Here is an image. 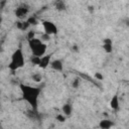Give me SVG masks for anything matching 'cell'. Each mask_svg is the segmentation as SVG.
Here are the masks:
<instances>
[{
	"mask_svg": "<svg viewBox=\"0 0 129 129\" xmlns=\"http://www.w3.org/2000/svg\"><path fill=\"white\" fill-rule=\"evenodd\" d=\"M55 8H56L57 10H59V11L66 10V4H64V2H63L62 0L56 1V3H55Z\"/></svg>",
	"mask_w": 129,
	"mask_h": 129,
	"instance_id": "12",
	"label": "cell"
},
{
	"mask_svg": "<svg viewBox=\"0 0 129 129\" xmlns=\"http://www.w3.org/2000/svg\"><path fill=\"white\" fill-rule=\"evenodd\" d=\"M126 25H127V26H129V20H128V19L126 20Z\"/></svg>",
	"mask_w": 129,
	"mask_h": 129,
	"instance_id": "25",
	"label": "cell"
},
{
	"mask_svg": "<svg viewBox=\"0 0 129 129\" xmlns=\"http://www.w3.org/2000/svg\"><path fill=\"white\" fill-rule=\"evenodd\" d=\"M110 107L113 110H118V108H119V99H118V96L117 95L113 96V98L111 99V101H110Z\"/></svg>",
	"mask_w": 129,
	"mask_h": 129,
	"instance_id": "10",
	"label": "cell"
},
{
	"mask_svg": "<svg viewBox=\"0 0 129 129\" xmlns=\"http://www.w3.org/2000/svg\"><path fill=\"white\" fill-rule=\"evenodd\" d=\"M20 90H21L23 99L32 107V109L36 110L37 109V103H38V97L40 94V89L21 84Z\"/></svg>",
	"mask_w": 129,
	"mask_h": 129,
	"instance_id": "1",
	"label": "cell"
},
{
	"mask_svg": "<svg viewBox=\"0 0 129 129\" xmlns=\"http://www.w3.org/2000/svg\"><path fill=\"white\" fill-rule=\"evenodd\" d=\"M27 21H28V23L30 25H36L38 23V20H37L36 16H30V17H28L27 18Z\"/></svg>",
	"mask_w": 129,
	"mask_h": 129,
	"instance_id": "14",
	"label": "cell"
},
{
	"mask_svg": "<svg viewBox=\"0 0 129 129\" xmlns=\"http://www.w3.org/2000/svg\"><path fill=\"white\" fill-rule=\"evenodd\" d=\"M113 125H114L113 122H112L111 120H109V119H103V120H101L100 123H99V127L102 128V129H109V128H111Z\"/></svg>",
	"mask_w": 129,
	"mask_h": 129,
	"instance_id": "8",
	"label": "cell"
},
{
	"mask_svg": "<svg viewBox=\"0 0 129 129\" xmlns=\"http://www.w3.org/2000/svg\"><path fill=\"white\" fill-rule=\"evenodd\" d=\"M15 24H16V27H17L18 29H20V30H26V29L30 26V24L28 23L27 20H25V21L19 20V21H17Z\"/></svg>",
	"mask_w": 129,
	"mask_h": 129,
	"instance_id": "9",
	"label": "cell"
},
{
	"mask_svg": "<svg viewBox=\"0 0 129 129\" xmlns=\"http://www.w3.org/2000/svg\"><path fill=\"white\" fill-rule=\"evenodd\" d=\"M80 84H81V81H80V79H76V80H75V81L72 83V86H73V88L77 89V88H79Z\"/></svg>",
	"mask_w": 129,
	"mask_h": 129,
	"instance_id": "19",
	"label": "cell"
},
{
	"mask_svg": "<svg viewBox=\"0 0 129 129\" xmlns=\"http://www.w3.org/2000/svg\"><path fill=\"white\" fill-rule=\"evenodd\" d=\"M28 12H29V6H28L27 4H21V5H19V6L15 9V16H16L18 19L22 20V19L27 15Z\"/></svg>",
	"mask_w": 129,
	"mask_h": 129,
	"instance_id": "5",
	"label": "cell"
},
{
	"mask_svg": "<svg viewBox=\"0 0 129 129\" xmlns=\"http://www.w3.org/2000/svg\"><path fill=\"white\" fill-rule=\"evenodd\" d=\"M61 110H62V113L66 115V116H70L71 114H72V111H73V108H72V106H71V104H69V103H67V104H64L63 106H62V108H61Z\"/></svg>",
	"mask_w": 129,
	"mask_h": 129,
	"instance_id": "11",
	"label": "cell"
},
{
	"mask_svg": "<svg viewBox=\"0 0 129 129\" xmlns=\"http://www.w3.org/2000/svg\"><path fill=\"white\" fill-rule=\"evenodd\" d=\"M103 43H112V40L110 38H105L103 40Z\"/></svg>",
	"mask_w": 129,
	"mask_h": 129,
	"instance_id": "22",
	"label": "cell"
},
{
	"mask_svg": "<svg viewBox=\"0 0 129 129\" xmlns=\"http://www.w3.org/2000/svg\"><path fill=\"white\" fill-rule=\"evenodd\" d=\"M88 10H89L90 12H93V10H94V7H93V6H89V7H88Z\"/></svg>",
	"mask_w": 129,
	"mask_h": 129,
	"instance_id": "24",
	"label": "cell"
},
{
	"mask_svg": "<svg viewBox=\"0 0 129 129\" xmlns=\"http://www.w3.org/2000/svg\"><path fill=\"white\" fill-rule=\"evenodd\" d=\"M50 56L51 54H47V55H43L41 56L40 58V63H39V67L41 69H45L46 67H48V64H50Z\"/></svg>",
	"mask_w": 129,
	"mask_h": 129,
	"instance_id": "6",
	"label": "cell"
},
{
	"mask_svg": "<svg viewBox=\"0 0 129 129\" xmlns=\"http://www.w3.org/2000/svg\"><path fill=\"white\" fill-rule=\"evenodd\" d=\"M72 50H73V51H78V50H79V49H78V46H77V45H73V46H72Z\"/></svg>",
	"mask_w": 129,
	"mask_h": 129,
	"instance_id": "23",
	"label": "cell"
},
{
	"mask_svg": "<svg viewBox=\"0 0 129 129\" xmlns=\"http://www.w3.org/2000/svg\"><path fill=\"white\" fill-rule=\"evenodd\" d=\"M40 58H41V56L33 55V56L31 57V62H32L33 64H37V66H39V63H40Z\"/></svg>",
	"mask_w": 129,
	"mask_h": 129,
	"instance_id": "16",
	"label": "cell"
},
{
	"mask_svg": "<svg viewBox=\"0 0 129 129\" xmlns=\"http://www.w3.org/2000/svg\"><path fill=\"white\" fill-rule=\"evenodd\" d=\"M28 46L31 49V52L33 55L36 56H43L46 51V44L39 38H32L28 40Z\"/></svg>",
	"mask_w": 129,
	"mask_h": 129,
	"instance_id": "2",
	"label": "cell"
},
{
	"mask_svg": "<svg viewBox=\"0 0 129 129\" xmlns=\"http://www.w3.org/2000/svg\"><path fill=\"white\" fill-rule=\"evenodd\" d=\"M31 79L34 81V82H36V83H38V82H40L41 80H42V76L40 75V74H33L32 76H31Z\"/></svg>",
	"mask_w": 129,
	"mask_h": 129,
	"instance_id": "15",
	"label": "cell"
},
{
	"mask_svg": "<svg viewBox=\"0 0 129 129\" xmlns=\"http://www.w3.org/2000/svg\"><path fill=\"white\" fill-rule=\"evenodd\" d=\"M24 55H23V52H22V49L21 48H17L11 55V60H10V63L8 64V69L12 72L22 68L24 66Z\"/></svg>",
	"mask_w": 129,
	"mask_h": 129,
	"instance_id": "3",
	"label": "cell"
},
{
	"mask_svg": "<svg viewBox=\"0 0 129 129\" xmlns=\"http://www.w3.org/2000/svg\"><path fill=\"white\" fill-rule=\"evenodd\" d=\"M103 48H104L105 52L111 53L113 51V44L112 43H103Z\"/></svg>",
	"mask_w": 129,
	"mask_h": 129,
	"instance_id": "13",
	"label": "cell"
},
{
	"mask_svg": "<svg viewBox=\"0 0 129 129\" xmlns=\"http://www.w3.org/2000/svg\"><path fill=\"white\" fill-rule=\"evenodd\" d=\"M34 35H35L34 31H32V30L28 31V32H27V39H28V40H30V39L34 38Z\"/></svg>",
	"mask_w": 129,
	"mask_h": 129,
	"instance_id": "20",
	"label": "cell"
},
{
	"mask_svg": "<svg viewBox=\"0 0 129 129\" xmlns=\"http://www.w3.org/2000/svg\"><path fill=\"white\" fill-rule=\"evenodd\" d=\"M40 39H41L42 41H47V40H49V39H50V35L44 32V33H42V34H41Z\"/></svg>",
	"mask_w": 129,
	"mask_h": 129,
	"instance_id": "17",
	"label": "cell"
},
{
	"mask_svg": "<svg viewBox=\"0 0 129 129\" xmlns=\"http://www.w3.org/2000/svg\"><path fill=\"white\" fill-rule=\"evenodd\" d=\"M42 26H43L44 32L47 33V34H49V35H52V34H56L57 33V27L51 21H48V20L42 21Z\"/></svg>",
	"mask_w": 129,
	"mask_h": 129,
	"instance_id": "4",
	"label": "cell"
},
{
	"mask_svg": "<svg viewBox=\"0 0 129 129\" xmlns=\"http://www.w3.org/2000/svg\"><path fill=\"white\" fill-rule=\"evenodd\" d=\"M66 119H67V117H66L64 114H58V115L56 116V120H57L58 122H64Z\"/></svg>",
	"mask_w": 129,
	"mask_h": 129,
	"instance_id": "18",
	"label": "cell"
},
{
	"mask_svg": "<svg viewBox=\"0 0 129 129\" xmlns=\"http://www.w3.org/2000/svg\"><path fill=\"white\" fill-rule=\"evenodd\" d=\"M49 66H50V68H51L52 70H54V71H56V72L62 71V62H61V60H59V59H54V60H52Z\"/></svg>",
	"mask_w": 129,
	"mask_h": 129,
	"instance_id": "7",
	"label": "cell"
},
{
	"mask_svg": "<svg viewBox=\"0 0 129 129\" xmlns=\"http://www.w3.org/2000/svg\"><path fill=\"white\" fill-rule=\"evenodd\" d=\"M95 77H96V79H98V80H103V76H102L100 73H97V74L95 75Z\"/></svg>",
	"mask_w": 129,
	"mask_h": 129,
	"instance_id": "21",
	"label": "cell"
}]
</instances>
